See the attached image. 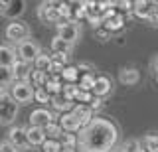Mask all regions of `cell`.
<instances>
[{
    "instance_id": "1",
    "label": "cell",
    "mask_w": 158,
    "mask_h": 152,
    "mask_svg": "<svg viewBox=\"0 0 158 152\" xmlns=\"http://www.w3.org/2000/svg\"><path fill=\"white\" fill-rule=\"evenodd\" d=\"M118 140V129L109 119H93L77 134V150L79 152H111Z\"/></svg>"
},
{
    "instance_id": "2",
    "label": "cell",
    "mask_w": 158,
    "mask_h": 152,
    "mask_svg": "<svg viewBox=\"0 0 158 152\" xmlns=\"http://www.w3.org/2000/svg\"><path fill=\"white\" fill-rule=\"evenodd\" d=\"M18 113V103L10 95L0 97V122L2 125H12Z\"/></svg>"
},
{
    "instance_id": "3",
    "label": "cell",
    "mask_w": 158,
    "mask_h": 152,
    "mask_svg": "<svg viewBox=\"0 0 158 152\" xmlns=\"http://www.w3.org/2000/svg\"><path fill=\"white\" fill-rule=\"evenodd\" d=\"M10 97L16 103H28L34 99V87L28 81H14L10 85Z\"/></svg>"
},
{
    "instance_id": "4",
    "label": "cell",
    "mask_w": 158,
    "mask_h": 152,
    "mask_svg": "<svg viewBox=\"0 0 158 152\" xmlns=\"http://www.w3.org/2000/svg\"><path fill=\"white\" fill-rule=\"evenodd\" d=\"M26 10V2L24 0H0V14L10 20H18V16H22Z\"/></svg>"
},
{
    "instance_id": "5",
    "label": "cell",
    "mask_w": 158,
    "mask_h": 152,
    "mask_svg": "<svg viewBox=\"0 0 158 152\" xmlns=\"http://www.w3.org/2000/svg\"><path fill=\"white\" fill-rule=\"evenodd\" d=\"M28 34H30V28H28V24L22 22V20H14L6 26V38L12 40V42H16V43L26 42Z\"/></svg>"
},
{
    "instance_id": "6",
    "label": "cell",
    "mask_w": 158,
    "mask_h": 152,
    "mask_svg": "<svg viewBox=\"0 0 158 152\" xmlns=\"http://www.w3.org/2000/svg\"><path fill=\"white\" fill-rule=\"evenodd\" d=\"M18 55H20V60H22V61L34 63L40 55H42V51H40L38 43H34L32 40H26V42L18 43Z\"/></svg>"
},
{
    "instance_id": "7",
    "label": "cell",
    "mask_w": 158,
    "mask_h": 152,
    "mask_svg": "<svg viewBox=\"0 0 158 152\" xmlns=\"http://www.w3.org/2000/svg\"><path fill=\"white\" fill-rule=\"evenodd\" d=\"M57 36L67 43H75L79 40V28L75 22H59L57 24Z\"/></svg>"
},
{
    "instance_id": "8",
    "label": "cell",
    "mask_w": 158,
    "mask_h": 152,
    "mask_svg": "<svg viewBox=\"0 0 158 152\" xmlns=\"http://www.w3.org/2000/svg\"><path fill=\"white\" fill-rule=\"evenodd\" d=\"M57 4L59 2H42L38 8V16L42 22H56L59 24V12H57Z\"/></svg>"
},
{
    "instance_id": "9",
    "label": "cell",
    "mask_w": 158,
    "mask_h": 152,
    "mask_svg": "<svg viewBox=\"0 0 158 152\" xmlns=\"http://www.w3.org/2000/svg\"><path fill=\"white\" fill-rule=\"evenodd\" d=\"M53 122V115L48 109H36L30 115V126H38V129H46L48 125Z\"/></svg>"
},
{
    "instance_id": "10",
    "label": "cell",
    "mask_w": 158,
    "mask_h": 152,
    "mask_svg": "<svg viewBox=\"0 0 158 152\" xmlns=\"http://www.w3.org/2000/svg\"><path fill=\"white\" fill-rule=\"evenodd\" d=\"M8 140L16 146L18 150L28 148L30 142H28V129H20V126H12L8 132Z\"/></svg>"
},
{
    "instance_id": "11",
    "label": "cell",
    "mask_w": 158,
    "mask_h": 152,
    "mask_svg": "<svg viewBox=\"0 0 158 152\" xmlns=\"http://www.w3.org/2000/svg\"><path fill=\"white\" fill-rule=\"evenodd\" d=\"M57 122L63 129V132H79L81 130V122L77 121V117L73 115V113H63Z\"/></svg>"
},
{
    "instance_id": "12",
    "label": "cell",
    "mask_w": 158,
    "mask_h": 152,
    "mask_svg": "<svg viewBox=\"0 0 158 152\" xmlns=\"http://www.w3.org/2000/svg\"><path fill=\"white\" fill-rule=\"evenodd\" d=\"M71 113L77 117V121L81 122V130L93 122V109L89 105H75V109H73ZM81 130H79V132H81Z\"/></svg>"
},
{
    "instance_id": "13",
    "label": "cell",
    "mask_w": 158,
    "mask_h": 152,
    "mask_svg": "<svg viewBox=\"0 0 158 152\" xmlns=\"http://www.w3.org/2000/svg\"><path fill=\"white\" fill-rule=\"evenodd\" d=\"M125 24H127V16H125L123 12H117L115 16L107 18V20L103 22V28H105L109 34H113V32L123 30V28H125Z\"/></svg>"
},
{
    "instance_id": "14",
    "label": "cell",
    "mask_w": 158,
    "mask_h": 152,
    "mask_svg": "<svg viewBox=\"0 0 158 152\" xmlns=\"http://www.w3.org/2000/svg\"><path fill=\"white\" fill-rule=\"evenodd\" d=\"M52 105H53V109H56V111H61V115H63V113H71L73 109H75V101L67 99L63 93L52 97Z\"/></svg>"
},
{
    "instance_id": "15",
    "label": "cell",
    "mask_w": 158,
    "mask_h": 152,
    "mask_svg": "<svg viewBox=\"0 0 158 152\" xmlns=\"http://www.w3.org/2000/svg\"><path fill=\"white\" fill-rule=\"evenodd\" d=\"M12 71H14V79H16V81H28L30 73H32V63L18 60L16 63H14Z\"/></svg>"
},
{
    "instance_id": "16",
    "label": "cell",
    "mask_w": 158,
    "mask_h": 152,
    "mask_svg": "<svg viewBox=\"0 0 158 152\" xmlns=\"http://www.w3.org/2000/svg\"><path fill=\"white\" fill-rule=\"evenodd\" d=\"M111 89H113L111 79H109V77H105V75H101V77H97V81H95V87H93V95L99 97V99H103L105 95H109V93H111Z\"/></svg>"
},
{
    "instance_id": "17",
    "label": "cell",
    "mask_w": 158,
    "mask_h": 152,
    "mask_svg": "<svg viewBox=\"0 0 158 152\" xmlns=\"http://www.w3.org/2000/svg\"><path fill=\"white\" fill-rule=\"evenodd\" d=\"M154 8H156V2H148V0H142V2H135L132 14H135L136 18H144V20H148Z\"/></svg>"
},
{
    "instance_id": "18",
    "label": "cell",
    "mask_w": 158,
    "mask_h": 152,
    "mask_svg": "<svg viewBox=\"0 0 158 152\" xmlns=\"http://www.w3.org/2000/svg\"><path fill=\"white\" fill-rule=\"evenodd\" d=\"M28 142H30V146H42L46 142V132H44V129L30 126L28 129Z\"/></svg>"
},
{
    "instance_id": "19",
    "label": "cell",
    "mask_w": 158,
    "mask_h": 152,
    "mask_svg": "<svg viewBox=\"0 0 158 152\" xmlns=\"http://www.w3.org/2000/svg\"><path fill=\"white\" fill-rule=\"evenodd\" d=\"M16 53L14 50H10L6 46H0V67H14L16 63Z\"/></svg>"
},
{
    "instance_id": "20",
    "label": "cell",
    "mask_w": 158,
    "mask_h": 152,
    "mask_svg": "<svg viewBox=\"0 0 158 152\" xmlns=\"http://www.w3.org/2000/svg\"><path fill=\"white\" fill-rule=\"evenodd\" d=\"M138 71L135 69V67H125V69H121V73H118V79H121V83H125V85H135V83L138 81Z\"/></svg>"
},
{
    "instance_id": "21",
    "label": "cell",
    "mask_w": 158,
    "mask_h": 152,
    "mask_svg": "<svg viewBox=\"0 0 158 152\" xmlns=\"http://www.w3.org/2000/svg\"><path fill=\"white\" fill-rule=\"evenodd\" d=\"M46 81H48V73H42V71H38V69H32V73H30V77H28V83L34 87V89L44 87V85H46Z\"/></svg>"
},
{
    "instance_id": "22",
    "label": "cell",
    "mask_w": 158,
    "mask_h": 152,
    "mask_svg": "<svg viewBox=\"0 0 158 152\" xmlns=\"http://www.w3.org/2000/svg\"><path fill=\"white\" fill-rule=\"evenodd\" d=\"M52 65H53V60H52V55H40L36 61H34V69H38V71H42V73H49L52 71Z\"/></svg>"
},
{
    "instance_id": "23",
    "label": "cell",
    "mask_w": 158,
    "mask_h": 152,
    "mask_svg": "<svg viewBox=\"0 0 158 152\" xmlns=\"http://www.w3.org/2000/svg\"><path fill=\"white\" fill-rule=\"evenodd\" d=\"M69 51H71V43L61 40L59 36H56L52 40V53H69Z\"/></svg>"
},
{
    "instance_id": "24",
    "label": "cell",
    "mask_w": 158,
    "mask_h": 152,
    "mask_svg": "<svg viewBox=\"0 0 158 152\" xmlns=\"http://www.w3.org/2000/svg\"><path fill=\"white\" fill-rule=\"evenodd\" d=\"M95 81H97V77L93 75V73H85V75L79 77V89H81V91H89V93H93Z\"/></svg>"
},
{
    "instance_id": "25",
    "label": "cell",
    "mask_w": 158,
    "mask_h": 152,
    "mask_svg": "<svg viewBox=\"0 0 158 152\" xmlns=\"http://www.w3.org/2000/svg\"><path fill=\"white\" fill-rule=\"evenodd\" d=\"M61 77H63V81H65V83H75V81H79V69H77V65H65Z\"/></svg>"
},
{
    "instance_id": "26",
    "label": "cell",
    "mask_w": 158,
    "mask_h": 152,
    "mask_svg": "<svg viewBox=\"0 0 158 152\" xmlns=\"http://www.w3.org/2000/svg\"><path fill=\"white\" fill-rule=\"evenodd\" d=\"M44 132H46V138H56L59 140L63 134V129L59 126V122H52V125H48L46 129H44Z\"/></svg>"
},
{
    "instance_id": "27",
    "label": "cell",
    "mask_w": 158,
    "mask_h": 152,
    "mask_svg": "<svg viewBox=\"0 0 158 152\" xmlns=\"http://www.w3.org/2000/svg\"><path fill=\"white\" fill-rule=\"evenodd\" d=\"M59 142H61L63 148H77V136L73 132H63Z\"/></svg>"
},
{
    "instance_id": "28",
    "label": "cell",
    "mask_w": 158,
    "mask_h": 152,
    "mask_svg": "<svg viewBox=\"0 0 158 152\" xmlns=\"http://www.w3.org/2000/svg\"><path fill=\"white\" fill-rule=\"evenodd\" d=\"M61 142L56 138H46V142L42 144V152H61Z\"/></svg>"
},
{
    "instance_id": "29",
    "label": "cell",
    "mask_w": 158,
    "mask_h": 152,
    "mask_svg": "<svg viewBox=\"0 0 158 152\" xmlns=\"http://www.w3.org/2000/svg\"><path fill=\"white\" fill-rule=\"evenodd\" d=\"M8 83H14V71H12V67H0V85L6 87Z\"/></svg>"
},
{
    "instance_id": "30",
    "label": "cell",
    "mask_w": 158,
    "mask_h": 152,
    "mask_svg": "<svg viewBox=\"0 0 158 152\" xmlns=\"http://www.w3.org/2000/svg\"><path fill=\"white\" fill-rule=\"evenodd\" d=\"M79 85H75V83H65V85H63V95L67 97V99H71V101H75V97L79 95Z\"/></svg>"
},
{
    "instance_id": "31",
    "label": "cell",
    "mask_w": 158,
    "mask_h": 152,
    "mask_svg": "<svg viewBox=\"0 0 158 152\" xmlns=\"http://www.w3.org/2000/svg\"><path fill=\"white\" fill-rule=\"evenodd\" d=\"M144 150L146 152H158V134L144 136Z\"/></svg>"
},
{
    "instance_id": "32",
    "label": "cell",
    "mask_w": 158,
    "mask_h": 152,
    "mask_svg": "<svg viewBox=\"0 0 158 152\" xmlns=\"http://www.w3.org/2000/svg\"><path fill=\"white\" fill-rule=\"evenodd\" d=\"M93 99H95V95L89 91H79V95L75 97V105H91Z\"/></svg>"
},
{
    "instance_id": "33",
    "label": "cell",
    "mask_w": 158,
    "mask_h": 152,
    "mask_svg": "<svg viewBox=\"0 0 158 152\" xmlns=\"http://www.w3.org/2000/svg\"><path fill=\"white\" fill-rule=\"evenodd\" d=\"M34 99L40 103H52V95L46 91V87H40V89H34Z\"/></svg>"
},
{
    "instance_id": "34",
    "label": "cell",
    "mask_w": 158,
    "mask_h": 152,
    "mask_svg": "<svg viewBox=\"0 0 158 152\" xmlns=\"http://www.w3.org/2000/svg\"><path fill=\"white\" fill-rule=\"evenodd\" d=\"M118 152H140V144H138V140H128L118 148Z\"/></svg>"
},
{
    "instance_id": "35",
    "label": "cell",
    "mask_w": 158,
    "mask_h": 152,
    "mask_svg": "<svg viewBox=\"0 0 158 152\" xmlns=\"http://www.w3.org/2000/svg\"><path fill=\"white\" fill-rule=\"evenodd\" d=\"M18 148L12 144L10 140H4V142H0V152H16Z\"/></svg>"
},
{
    "instance_id": "36",
    "label": "cell",
    "mask_w": 158,
    "mask_h": 152,
    "mask_svg": "<svg viewBox=\"0 0 158 152\" xmlns=\"http://www.w3.org/2000/svg\"><path fill=\"white\" fill-rule=\"evenodd\" d=\"M148 22L158 24V2H156V8H154V10H152V14H150V18H148Z\"/></svg>"
},
{
    "instance_id": "37",
    "label": "cell",
    "mask_w": 158,
    "mask_h": 152,
    "mask_svg": "<svg viewBox=\"0 0 158 152\" xmlns=\"http://www.w3.org/2000/svg\"><path fill=\"white\" fill-rule=\"evenodd\" d=\"M101 103H103V101H101V99H99V97H95V99H93V103H91V105H89V107H91V109H93V111H97V109H99V107H101Z\"/></svg>"
},
{
    "instance_id": "38",
    "label": "cell",
    "mask_w": 158,
    "mask_h": 152,
    "mask_svg": "<svg viewBox=\"0 0 158 152\" xmlns=\"http://www.w3.org/2000/svg\"><path fill=\"white\" fill-rule=\"evenodd\" d=\"M152 67H154V71L158 73V55L154 57V61H152Z\"/></svg>"
},
{
    "instance_id": "39",
    "label": "cell",
    "mask_w": 158,
    "mask_h": 152,
    "mask_svg": "<svg viewBox=\"0 0 158 152\" xmlns=\"http://www.w3.org/2000/svg\"><path fill=\"white\" fill-rule=\"evenodd\" d=\"M61 152H77V148H61Z\"/></svg>"
},
{
    "instance_id": "40",
    "label": "cell",
    "mask_w": 158,
    "mask_h": 152,
    "mask_svg": "<svg viewBox=\"0 0 158 152\" xmlns=\"http://www.w3.org/2000/svg\"><path fill=\"white\" fill-rule=\"evenodd\" d=\"M156 83H158V73H156Z\"/></svg>"
},
{
    "instance_id": "41",
    "label": "cell",
    "mask_w": 158,
    "mask_h": 152,
    "mask_svg": "<svg viewBox=\"0 0 158 152\" xmlns=\"http://www.w3.org/2000/svg\"><path fill=\"white\" fill-rule=\"evenodd\" d=\"M111 152H118V150H111Z\"/></svg>"
},
{
    "instance_id": "42",
    "label": "cell",
    "mask_w": 158,
    "mask_h": 152,
    "mask_svg": "<svg viewBox=\"0 0 158 152\" xmlns=\"http://www.w3.org/2000/svg\"><path fill=\"white\" fill-rule=\"evenodd\" d=\"M140 152H142V150H140Z\"/></svg>"
}]
</instances>
